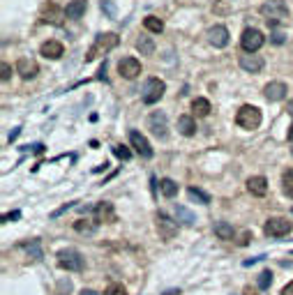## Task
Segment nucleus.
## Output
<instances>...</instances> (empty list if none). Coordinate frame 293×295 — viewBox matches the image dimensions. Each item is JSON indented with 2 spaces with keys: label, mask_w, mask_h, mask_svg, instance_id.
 <instances>
[{
  "label": "nucleus",
  "mask_w": 293,
  "mask_h": 295,
  "mask_svg": "<svg viewBox=\"0 0 293 295\" xmlns=\"http://www.w3.org/2000/svg\"><path fill=\"white\" fill-rule=\"evenodd\" d=\"M118 42H120V37L116 35V32H104V35H97L95 37V44L88 49V53H86V62H92L97 55H104V53L113 51L116 46H118Z\"/></svg>",
  "instance_id": "obj_1"
},
{
  "label": "nucleus",
  "mask_w": 293,
  "mask_h": 295,
  "mask_svg": "<svg viewBox=\"0 0 293 295\" xmlns=\"http://www.w3.org/2000/svg\"><path fill=\"white\" fill-rule=\"evenodd\" d=\"M261 14L265 16V21L270 28H275L277 23H282L284 19H289V7L282 0H268L265 5H261Z\"/></svg>",
  "instance_id": "obj_2"
},
{
  "label": "nucleus",
  "mask_w": 293,
  "mask_h": 295,
  "mask_svg": "<svg viewBox=\"0 0 293 295\" xmlns=\"http://www.w3.org/2000/svg\"><path fill=\"white\" fill-rule=\"evenodd\" d=\"M261 111L252 104H245L238 108V113H235V125L242 129H256L261 125Z\"/></svg>",
  "instance_id": "obj_3"
},
{
  "label": "nucleus",
  "mask_w": 293,
  "mask_h": 295,
  "mask_svg": "<svg viewBox=\"0 0 293 295\" xmlns=\"http://www.w3.org/2000/svg\"><path fill=\"white\" fill-rule=\"evenodd\" d=\"M166 83L159 79H148L143 85V104H157L159 99L164 97Z\"/></svg>",
  "instance_id": "obj_4"
},
{
  "label": "nucleus",
  "mask_w": 293,
  "mask_h": 295,
  "mask_svg": "<svg viewBox=\"0 0 293 295\" xmlns=\"http://www.w3.org/2000/svg\"><path fill=\"white\" fill-rule=\"evenodd\" d=\"M58 265H60L62 270H69V272H81L83 258L76 249H62L58 251Z\"/></svg>",
  "instance_id": "obj_5"
},
{
  "label": "nucleus",
  "mask_w": 293,
  "mask_h": 295,
  "mask_svg": "<svg viewBox=\"0 0 293 295\" xmlns=\"http://www.w3.org/2000/svg\"><path fill=\"white\" fill-rule=\"evenodd\" d=\"M293 224L284 217H270V219L265 221V226H263V233L270 235V238H284V235L291 233Z\"/></svg>",
  "instance_id": "obj_6"
},
{
  "label": "nucleus",
  "mask_w": 293,
  "mask_h": 295,
  "mask_svg": "<svg viewBox=\"0 0 293 295\" xmlns=\"http://www.w3.org/2000/svg\"><path fill=\"white\" fill-rule=\"evenodd\" d=\"M263 42H265V37H263V32L256 30V28H247L240 37V44H242V49H245V53H256L263 46Z\"/></svg>",
  "instance_id": "obj_7"
},
{
  "label": "nucleus",
  "mask_w": 293,
  "mask_h": 295,
  "mask_svg": "<svg viewBox=\"0 0 293 295\" xmlns=\"http://www.w3.org/2000/svg\"><path fill=\"white\" fill-rule=\"evenodd\" d=\"M155 221H157V233L162 240H173L176 235H178V224L171 219V217H166L164 212H159L157 217H155Z\"/></svg>",
  "instance_id": "obj_8"
},
{
  "label": "nucleus",
  "mask_w": 293,
  "mask_h": 295,
  "mask_svg": "<svg viewBox=\"0 0 293 295\" xmlns=\"http://www.w3.org/2000/svg\"><path fill=\"white\" fill-rule=\"evenodd\" d=\"M129 143H132V148H134L141 157H146V159L152 157V148H150V143H148V138L143 136L141 132L132 129V132H129Z\"/></svg>",
  "instance_id": "obj_9"
},
{
  "label": "nucleus",
  "mask_w": 293,
  "mask_h": 295,
  "mask_svg": "<svg viewBox=\"0 0 293 295\" xmlns=\"http://www.w3.org/2000/svg\"><path fill=\"white\" fill-rule=\"evenodd\" d=\"M148 127L157 138H166L169 134V125H166V115L164 111H155V113L148 118Z\"/></svg>",
  "instance_id": "obj_10"
},
{
  "label": "nucleus",
  "mask_w": 293,
  "mask_h": 295,
  "mask_svg": "<svg viewBox=\"0 0 293 295\" xmlns=\"http://www.w3.org/2000/svg\"><path fill=\"white\" fill-rule=\"evenodd\" d=\"M65 9H60L58 5H53V2H49V5H44L42 7V14H39V19L44 23H53V26H62V19H65Z\"/></svg>",
  "instance_id": "obj_11"
},
{
  "label": "nucleus",
  "mask_w": 293,
  "mask_h": 295,
  "mask_svg": "<svg viewBox=\"0 0 293 295\" xmlns=\"http://www.w3.org/2000/svg\"><path fill=\"white\" fill-rule=\"evenodd\" d=\"M118 72H120V76H125V79H136V76L141 74V62L136 60V58H122L120 62H118Z\"/></svg>",
  "instance_id": "obj_12"
},
{
  "label": "nucleus",
  "mask_w": 293,
  "mask_h": 295,
  "mask_svg": "<svg viewBox=\"0 0 293 295\" xmlns=\"http://www.w3.org/2000/svg\"><path fill=\"white\" fill-rule=\"evenodd\" d=\"M286 92H289V88H286V83H282V81H270V83L263 88V95H265L268 102H282V99L286 97Z\"/></svg>",
  "instance_id": "obj_13"
},
{
  "label": "nucleus",
  "mask_w": 293,
  "mask_h": 295,
  "mask_svg": "<svg viewBox=\"0 0 293 295\" xmlns=\"http://www.w3.org/2000/svg\"><path fill=\"white\" fill-rule=\"evenodd\" d=\"M118 219V215L113 210V203L109 201H102V203L95 205V221H104V224H113Z\"/></svg>",
  "instance_id": "obj_14"
},
{
  "label": "nucleus",
  "mask_w": 293,
  "mask_h": 295,
  "mask_svg": "<svg viewBox=\"0 0 293 295\" xmlns=\"http://www.w3.org/2000/svg\"><path fill=\"white\" fill-rule=\"evenodd\" d=\"M208 42L215 49H224L229 44V30H226L224 26H212L210 30H208Z\"/></svg>",
  "instance_id": "obj_15"
},
{
  "label": "nucleus",
  "mask_w": 293,
  "mask_h": 295,
  "mask_svg": "<svg viewBox=\"0 0 293 295\" xmlns=\"http://www.w3.org/2000/svg\"><path fill=\"white\" fill-rule=\"evenodd\" d=\"M37 72H39V67L32 58H21V60L16 62V74L21 76V79H26V81H28V79H35Z\"/></svg>",
  "instance_id": "obj_16"
},
{
  "label": "nucleus",
  "mask_w": 293,
  "mask_h": 295,
  "mask_svg": "<svg viewBox=\"0 0 293 295\" xmlns=\"http://www.w3.org/2000/svg\"><path fill=\"white\" fill-rule=\"evenodd\" d=\"M39 53H42L44 58L58 60V58H62V53H65V46H62L58 39H49V42H44V44L39 46Z\"/></svg>",
  "instance_id": "obj_17"
},
{
  "label": "nucleus",
  "mask_w": 293,
  "mask_h": 295,
  "mask_svg": "<svg viewBox=\"0 0 293 295\" xmlns=\"http://www.w3.org/2000/svg\"><path fill=\"white\" fill-rule=\"evenodd\" d=\"M247 191L252 196H265L268 194V180L263 175H252L247 180Z\"/></svg>",
  "instance_id": "obj_18"
},
{
  "label": "nucleus",
  "mask_w": 293,
  "mask_h": 295,
  "mask_svg": "<svg viewBox=\"0 0 293 295\" xmlns=\"http://www.w3.org/2000/svg\"><path fill=\"white\" fill-rule=\"evenodd\" d=\"M240 67L245 69V72H252V74H256V72H261V69H263V58H261V55H256V53L240 55Z\"/></svg>",
  "instance_id": "obj_19"
},
{
  "label": "nucleus",
  "mask_w": 293,
  "mask_h": 295,
  "mask_svg": "<svg viewBox=\"0 0 293 295\" xmlns=\"http://www.w3.org/2000/svg\"><path fill=\"white\" fill-rule=\"evenodd\" d=\"M178 132L182 136H194L196 134V122L192 115H180L178 118Z\"/></svg>",
  "instance_id": "obj_20"
},
{
  "label": "nucleus",
  "mask_w": 293,
  "mask_h": 295,
  "mask_svg": "<svg viewBox=\"0 0 293 295\" xmlns=\"http://www.w3.org/2000/svg\"><path fill=\"white\" fill-rule=\"evenodd\" d=\"M65 14H67V19H81L86 14V0H72V2H67Z\"/></svg>",
  "instance_id": "obj_21"
},
{
  "label": "nucleus",
  "mask_w": 293,
  "mask_h": 295,
  "mask_svg": "<svg viewBox=\"0 0 293 295\" xmlns=\"http://www.w3.org/2000/svg\"><path fill=\"white\" fill-rule=\"evenodd\" d=\"M215 235H217L219 240H233L235 238V231L229 221H217L215 224Z\"/></svg>",
  "instance_id": "obj_22"
},
{
  "label": "nucleus",
  "mask_w": 293,
  "mask_h": 295,
  "mask_svg": "<svg viewBox=\"0 0 293 295\" xmlns=\"http://www.w3.org/2000/svg\"><path fill=\"white\" fill-rule=\"evenodd\" d=\"M192 113H194L196 118H205V115L210 113V102L203 97H196L194 102H192Z\"/></svg>",
  "instance_id": "obj_23"
},
{
  "label": "nucleus",
  "mask_w": 293,
  "mask_h": 295,
  "mask_svg": "<svg viewBox=\"0 0 293 295\" xmlns=\"http://www.w3.org/2000/svg\"><path fill=\"white\" fill-rule=\"evenodd\" d=\"M176 219L180 221L182 226H192V224L196 221V217L185 208V205H176Z\"/></svg>",
  "instance_id": "obj_24"
},
{
  "label": "nucleus",
  "mask_w": 293,
  "mask_h": 295,
  "mask_svg": "<svg viewBox=\"0 0 293 295\" xmlns=\"http://www.w3.org/2000/svg\"><path fill=\"white\" fill-rule=\"evenodd\" d=\"M143 26H146L148 32H155V35H159V32L164 30V21L157 19V16H146V19H143Z\"/></svg>",
  "instance_id": "obj_25"
},
{
  "label": "nucleus",
  "mask_w": 293,
  "mask_h": 295,
  "mask_svg": "<svg viewBox=\"0 0 293 295\" xmlns=\"http://www.w3.org/2000/svg\"><path fill=\"white\" fill-rule=\"evenodd\" d=\"M159 189H162V194H164L166 198H173L178 194V185H176V180H171V178H164V180L159 182Z\"/></svg>",
  "instance_id": "obj_26"
},
{
  "label": "nucleus",
  "mask_w": 293,
  "mask_h": 295,
  "mask_svg": "<svg viewBox=\"0 0 293 295\" xmlns=\"http://www.w3.org/2000/svg\"><path fill=\"white\" fill-rule=\"evenodd\" d=\"M136 49L141 51V55H152L155 53V42L150 37H139L136 39Z\"/></svg>",
  "instance_id": "obj_27"
},
{
  "label": "nucleus",
  "mask_w": 293,
  "mask_h": 295,
  "mask_svg": "<svg viewBox=\"0 0 293 295\" xmlns=\"http://www.w3.org/2000/svg\"><path fill=\"white\" fill-rule=\"evenodd\" d=\"M74 228L83 235H92L95 231H97V224L90 221V219H79V221H74Z\"/></svg>",
  "instance_id": "obj_28"
},
{
  "label": "nucleus",
  "mask_w": 293,
  "mask_h": 295,
  "mask_svg": "<svg viewBox=\"0 0 293 295\" xmlns=\"http://www.w3.org/2000/svg\"><path fill=\"white\" fill-rule=\"evenodd\" d=\"M282 185H284V194H286V196L293 198V168L284 171V175H282Z\"/></svg>",
  "instance_id": "obj_29"
},
{
  "label": "nucleus",
  "mask_w": 293,
  "mask_h": 295,
  "mask_svg": "<svg viewBox=\"0 0 293 295\" xmlns=\"http://www.w3.org/2000/svg\"><path fill=\"white\" fill-rule=\"evenodd\" d=\"M26 249H28V256H30L32 261H42V256H44V254H42V244H39V240H32Z\"/></svg>",
  "instance_id": "obj_30"
},
{
  "label": "nucleus",
  "mask_w": 293,
  "mask_h": 295,
  "mask_svg": "<svg viewBox=\"0 0 293 295\" xmlns=\"http://www.w3.org/2000/svg\"><path fill=\"white\" fill-rule=\"evenodd\" d=\"M187 194H189V198H194V201H199V203H203V205L210 203V196H208V194H203L201 189H196V187H189Z\"/></svg>",
  "instance_id": "obj_31"
},
{
  "label": "nucleus",
  "mask_w": 293,
  "mask_h": 295,
  "mask_svg": "<svg viewBox=\"0 0 293 295\" xmlns=\"http://www.w3.org/2000/svg\"><path fill=\"white\" fill-rule=\"evenodd\" d=\"M256 284H259V288H261V291L270 288V284H272V272H270V270H263V272L259 274V281H256Z\"/></svg>",
  "instance_id": "obj_32"
},
{
  "label": "nucleus",
  "mask_w": 293,
  "mask_h": 295,
  "mask_svg": "<svg viewBox=\"0 0 293 295\" xmlns=\"http://www.w3.org/2000/svg\"><path fill=\"white\" fill-rule=\"evenodd\" d=\"M113 155H116V157H120L122 161H127V159L132 157V152H129L125 145H113Z\"/></svg>",
  "instance_id": "obj_33"
},
{
  "label": "nucleus",
  "mask_w": 293,
  "mask_h": 295,
  "mask_svg": "<svg viewBox=\"0 0 293 295\" xmlns=\"http://www.w3.org/2000/svg\"><path fill=\"white\" fill-rule=\"evenodd\" d=\"M104 295H127V291H125L122 284H111V286L104 291Z\"/></svg>",
  "instance_id": "obj_34"
},
{
  "label": "nucleus",
  "mask_w": 293,
  "mask_h": 295,
  "mask_svg": "<svg viewBox=\"0 0 293 295\" xmlns=\"http://www.w3.org/2000/svg\"><path fill=\"white\" fill-rule=\"evenodd\" d=\"M9 76H12V67H9L7 62H2V65H0V79H2V81H7Z\"/></svg>",
  "instance_id": "obj_35"
},
{
  "label": "nucleus",
  "mask_w": 293,
  "mask_h": 295,
  "mask_svg": "<svg viewBox=\"0 0 293 295\" xmlns=\"http://www.w3.org/2000/svg\"><path fill=\"white\" fill-rule=\"evenodd\" d=\"M270 42H272V44H284V32L275 30V32L270 35Z\"/></svg>",
  "instance_id": "obj_36"
},
{
  "label": "nucleus",
  "mask_w": 293,
  "mask_h": 295,
  "mask_svg": "<svg viewBox=\"0 0 293 295\" xmlns=\"http://www.w3.org/2000/svg\"><path fill=\"white\" fill-rule=\"evenodd\" d=\"M249 238H252V233H249V231H242V233L238 235V244H240V247H245V244L249 242Z\"/></svg>",
  "instance_id": "obj_37"
},
{
  "label": "nucleus",
  "mask_w": 293,
  "mask_h": 295,
  "mask_svg": "<svg viewBox=\"0 0 293 295\" xmlns=\"http://www.w3.org/2000/svg\"><path fill=\"white\" fill-rule=\"evenodd\" d=\"M102 9H104V12H106L109 16H116V7H113L109 0H104V2H102Z\"/></svg>",
  "instance_id": "obj_38"
},
{
  "label": "nucleus",
  "mask_w": 293,
  "mask_h": 295,
  "mask_svg": "<svg viewBox=\"0 0 293 295\" xmlns=\"http://www.w3.org/2000/svg\"><path fill=\"white\" fill-rule=\"evenodd\" d=\"M72 205H74V203H65V205H62V208H60V210H56V212H53L51 217H60L62 212H65V210H69V208H72Z\"/></svg>",
  "instance_id": "obj_39"
},
{
  "label": "nucleus",
  "mask_w": 293,
  "mask_h": 295,
  "mask_svg": "<svg viewBox=\"0 0 293 295\" xmlns=\"http://www.w3.org/2000/svg\"><path fill=\"white\" fill-rule=\"evenodd\" d=\"M282 295H293V281H289V284L282 288Z\"/></svg>",
  "instance_id": "obj_40"
},
{
  "label": "nucleus",
  "mask_w": 293,
  "mask_h": 295,
  "mask_svg": "<svg viewBox=\"0 0 293 295\" xmlns=\"http://www.w3.org/2000/svg\"><path fill=\"white\" fill-rule=\"evenodd\" d=\"M19 217H21V212H12V215H5L2 221H12V219H19Z\"/></svg>",
  "instance_id": "obj_41"
},
{
  "label": "nucleus",
  "mask_w": 293,
  "mask_h": 295,
  "mask_svg": "<svg viewBox=\"0 0 293 295\" xmlns=\"http://www.w3.org/2000/svg\"><path fill=\"white\" fill-rule=\"evenodd\" d=\"M16 136H19V129H14V132H12V134H9V143H12V141H14Z\"/></svg>",
  "instance_id": "obj_42"
},
{
  "label": "nucleus",
  "mask_w": 293,
  "mask_h": 295,
  "mask_svg": "<svg viewBox=\"0 0 293 295\" xmlns=\"http://www.w3.org/2000/svg\"><path fill=\"white\" fill-rule=\"evenodd\" d=\"M286 111H289V115H293V99L289 102V106H286Z\"/></svg>",
  "instance_id": "obj_43"
},
{
  "label": "nucleus",
  "mask_w": 293,
  "mask_h": 295,
  "mask_svg": "<svg viewBox=\"0 0 293 295\" xmlns=\"http://www.w3.org/2000/svg\"><path fill=\"white\" fill-rule=\"evenodd\" d=\"M81 295H99V293H95V291H81Z\"/></svg>",
  "instance_id": "obj_44"
},
{
  "label": "nucleus",
  "mask_w": 293,
  "mask_h": 295,
  "mask_svg": "<svg viewBox=\"0 0 293 295\" xmlns=\"http://www.w3.org/2000/svg\"><path fill=\"white\" fill-rule=\"evenodd\" d=\"M164 295H180V291H166Z\"/></svg>",
  "instance_id": "obj_45"
},
{
  "label": "nucleus",
  "mask_w": 293,
  "mask_h": 295,
  "mask_svg": "<svg viewBox=\"0 0 293 295\" xmlns=\"http://www.w3.org/2000/svg\"><path fill=\"white\" fill-rule=\"evenodd\" d=\"M289 141H293V125L289 127Z\"/></svg>",
  "instance_id": "obj_46"
},
{
  "label": "nucleus",
  "mask_w": 293,
  "mask_h": 295,
  "mask_svg": "<svg viewBox=\"0 0 293 295\" xmlns=\"http://www.w3.org/2000/svg\"><path fill=\"white\" fill-rule=\"evenodd\" d=\"M245 295H256V293L252 291V288H245Z\"/></svg>",
  "instance_id": "obj_47"
},
{
  "label": "nucleus",
  "mask_w": 293,
  "mask_h": 295,
  "mask_svg": "<svg viewBox=\"0 0 293 295\" xmlns=\"http://www.w3.org/2000/svg\"><path fill=\"white\" fill-rule=\"evenodd\" d=\"M60 295H67V293H60Z\"/></svg>",
  "instance_id": "obj_48"
},
{
  "label": "nucleus",
  "mask_w": 293,
  "mask_h": 295,
  "mask_svg": "<svg viewBox=\"0 0 293 295\" xmlns=\"http://www.w3.org/2000/svg\"><path fill=\"white\" fill-rule=\"evenodd\" d=\"M291 152H293V150H291Z\"/></svg>",
  "instance_id": "obj_49"
}]
</instances>
